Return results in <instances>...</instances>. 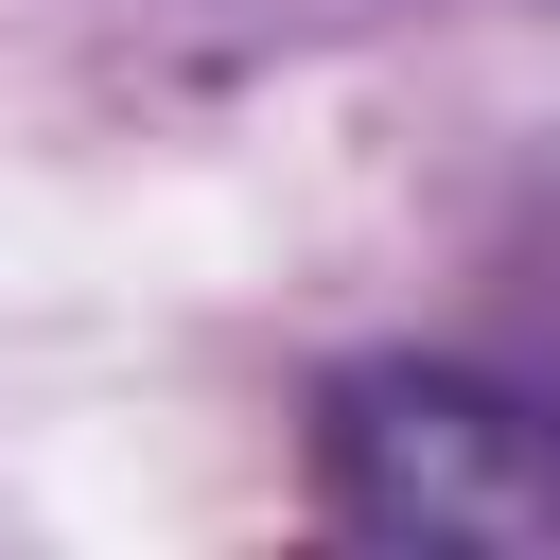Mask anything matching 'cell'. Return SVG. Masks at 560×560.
<instances>
[{"label":"cell","instance_id":"obj_1","mask_svg":"<svg viewBox=\"0 0 560 560\" xmlns=\"http://www.w3.org/2000/svg\"><path fill=\"white\" fill-rule=\"evenodd\" d=\"M315 508L368 525V542H560V385L472 368V350L332 368Z\"/></svg>","mask_w":560,"mask_h":560}]
</instances>
